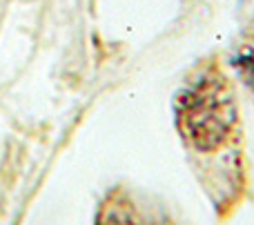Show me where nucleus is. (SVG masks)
<instances>
[{"label":"nucleus","instance_id":"obj_1","mask_svg":"<svg viewBox=\"0 0 254 225\" xmlns=\"http://www.w3.org/2000/svg\"><path fill=\"white\" fill-rule=\"evenodd\" d=\"M179 129L190 145L212 152L228 138L237 112L228 85L221 76L207 74L188 87L176 103Z\"/></svg>","mask_w":254,"mask_h":225},{"label":"nucleus","instance_id":"obj_2","mask_svg":"<svg viewBox=\"0 0 254 225\" xmlns=\"http://www.w3.org/2000/svg\"><path fill=\"white\" fill-rule=\"evenodd\" d=\"M234 65L243 74V78L248 80V85L254 87V47L239 49V54L234 56Z\"/></svg>","mask_w":254,"mask_h":225}]
</instances>
